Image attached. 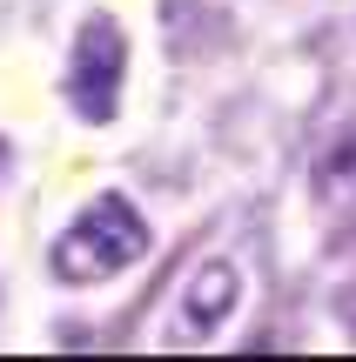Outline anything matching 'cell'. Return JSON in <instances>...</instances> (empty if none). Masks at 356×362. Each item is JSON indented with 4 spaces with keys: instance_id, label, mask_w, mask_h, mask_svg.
<instances>
[{
    "instance_id": "6da1fadb",
    "label": "cell",
    "mask_w": 356,
    "mask_h": 362,
    "mask_svg": "<svg viewBox=\"0 0 356 362\" xmlns=\"http://www.w3.org/2000/svg\"><path fill=\"white\" fill-rule=\"evenodd\" d=\"M142 255H148V221L121 194H94L54 242V275L61 282H108V275L134 269Z\"/></svg>"
},
{
    "instance_id": "3957f363",
    "label": "cell",
    "mask_w": 356,
    "mask_h": 362,
    "mask_svg": "<svg viewBox=\"0 0 356 362\" xmlns=\"http://www.w3.org/2000/svg\"><path fill=\"white\" fill-rule=\"evenodd\" d=\"M229 309H236V269H229V262H209V269L195 275V288H188V329L209 336Z\"/></svg>"
},
{
    "instance_id": "7a4b0ae2",
    "label": "cell",
    "mask_w": 356,
    "mask_h": 362,
    "mask_svg": "<svg viewBox=\"0 0 356 362\" xmlns=\"http://www.w3.org/2000/svg\"><path fill=\"white\" fill-rule=\"evenodd\" d=\"M121 67H128V47H121V27L108 13H94L74 34V67H67V101H74L81 121H115L121 107Z\"/></svg>"
}]
</instances>
